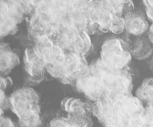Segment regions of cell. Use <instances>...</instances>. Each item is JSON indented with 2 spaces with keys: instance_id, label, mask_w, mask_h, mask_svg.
<instances>
[{
  "instance_id": "obj_1",
  "label": "cell",
  "mask_w": 153,
  "mask_h": 127,
  "mask_svg": "<svg viewBox=\"0 0 153 127\" xmlns=\"http://www.w3.org/2000/svg\"><path fill=\"white\" fill-rule=\"evenodd\" d=\"M76 88L91 101L117 94H131L132 76L129 69L112 70L100 58L94 60L75 82Z\"/></svg>"
},
{
  "instance_id": "obj_2",
  "label": "cell",
  "mask_w": 153,
  "mask_h": 127,
  "mask_svg": "<svg viewBox=\"0 0 153 127\" xmlns=\"http://www.w3.org/2000/svg\"><path fill=\"white\" fill-rule=\"evenodd\" d=\"M145 105L132 94L104 97L92 105V114L105 127H145Z\"/></svg>"
},
{
  "instance_id": "obj_3",
  "label": "cell",
  "mask_w": 153,
  "mask_h": 127,
  "mask_svg": "<svg viewBox=\"0 0 153 127\" xmlns=\"http://www.w3.org/2000/svg\"><path fill=\"white\" fill-rule=\"evenodd\" d=\"M29 16L28 34L33 40L41 37L54 39L62 28V10L51 0H43Z\"/></svg>"
},
{
  "instance_id": "obj_4",
  "label": "cell",
  "mask_w": 153,
  "mask_h": 127,
  "mask_svg": "<svg viewBox=\"0 0 153 127\" xmlns=\"http://www.w3.org/2000/svg\"><path fill=\"white\" fill-rule=\"evenodd\" d=\"M10 108L18 117L20 127H39L41 125L40 97L32 88H19L9 97Z\"/></svg>"
},
{
  "instance_id": "obj_5",
  "label": "cell",
  "mask_w": 153,
  "mask_h": 127,
  "mask_svg": "<svg viewBox=\"0 0 153 127\" xmlns=\"http://www.w3.org/2000/svg\"><path fill=\"white\" fill-rule=\"evenodd\" d=\"M93 4L94 0H73L62 12V28L84 31L88 34L94 32Z\"/></svg>"
},
{
  "instance_id": "obj_6",
  "label": "cell",
  "mask_w": 153,
  "mask_h": 127,
  "mask_svg": "<svg viewBox=\"0 0 153 127\" xmlns=\"http://www.w3.org/2000/svg\"><path fill=\"white\" fill-rule=\"evenodd\" d=\"M88 63L86 57L73 52H65L59 64L46 69V72L64 84H75L78 78L87 68Z\"/></svg>"
},
{
  "instance_id": "obj_7",
  "label": "cell",
  "mask_w": 153,
  "mask_h": 127,
  "mask_svg": "<svg viewBox=\"0 0 153 127\" xmlns=\"http://www.w3.org/2000/svg\"><path fill=\"white\" fill-rule=\"evenodd\" d=\"M131 58L128 43L121 38L113 37L104 42L99 58L108 68L123 70L128 67Z\"/></svg>"
},
{
  "instance_id": "obj_8",
  "label": "cell",
  "mask_w": 153,
  "mask_h": 127,
  "mask_svg": "<svg viewBox=\"0 0 153 127\" xmlns=\"http://www.w3.org/2000/svg\"><path fill=\"white\" fill-rule=\"evenodd\" d=\"M64 52H73L87 57L94 50L90 34L84 31H76L62 28L53 39Z\"/></svg>"
},
{
  "instance_id": "obj_9",
  "label": "cell",
  "mask_w": 153,
  "mask_h": 127,
  "mask_svg": "<svg viewBox=\"0 0 153 127\" xmlns=\"http://www.w3.org/2000/svg\"><path fill=\"white\" fill-rule=\"evenodd\" d=\"M92 19L95 30L120 34L124 31L123 16L103 7L98 0H94Z\"/></svg>"
},
{
  "instance_id": "obj_10",
  "label": "cell",
  "mask_w": 153,
  "mask_h": 127,
  "mask_svg": "<svg viewBox=\"0 0 153 127\" xmlns=\"http://www.w3.org/2000/svg\"><path fill=\"white\" fill-rule=\"evenodd\" d=\"M33 49L46 67V69L59 64L65 52L56 44L53 39L41 37L36 39Z\"/></svg>"
},
{
  "instance_id": "obj_11",
  "label": "cell",
  "mask_w": 153,
  "mask_h": 127,
  "mask_svg": "<svg viewBox=\"0 0 153 127\" xmlns=\"http://www.w3.org/2000/svg\"><path fill=\"white\" fill-rule=\"evenodd\" d=\"M25 80L30 85H37L44 79L46 69L33 47L27 48L23 55Z\"/></svg>"
},
{
  "instance_id": "obj_12",
  "label": "cell",
  "mask_w": 153,
  "mask_h": 127,
  "mask_svg": "<svg viewBox=\"0 0 153 127\" xmlns=\"http://www.w3.org/2000/svg\"><path fill=\"white\" fill-rule=\"evenodd\" d=\"M123 23L124 30L135 37L143 35L149 27L146 15L140 11L134 10L123 15Z\"/></svg>"
},
{
  "instance_id": "obj_13",
  "label": "cell",
  "mask_w": 153,
  "mask_h": 127,
  "mask_svg": "<svg viewBox=\"0 0 153 127\" xmlns=\"http://www.w3.org/2000/svg\"><path fill=\"white\" fill-rule=\"evenodd\" d=\"M20 64L17 54L7 43H0V73L7 75Z\"/></svg>"
},
{
  "instance_id": "obj_14",
  "label": "cell",
  "mask_w": 153,
  "mask_h": 127,
  "mask_svg": "<svg viewBox=\"0 0 153 127\" xmlns=\"http://www.w3.org/2000/svg\"><path fill=\"white\" fill-rule=\"evenodd\" d=\"M129 45L130 53L132 58L137 60L149 58L153 52V45L148 37L137 36Z\"/></svg>"
},
{
  "instance_id": "obj_15",
  "label": "cell",
  "mask_w": 153,
  "mask_h": 127,
  "mask_svg": "<svg viewBox=\"0 0 153 127\" xmlns=\"http://www.w3.org/2000/svg\"><path fill=\"white\" fill-rule=\"evenodd\" d=\"M61 108L68 114L89 116L92 114V105L75 97H67L61 102Z\"/></svg>"
},
{
  "instance_id": "obj_16",
  "label": "cell",
  "mask_w": 153,
  "mask_h": 127,
  "mask_svg": "<svg viewBox=\"0 0 153 127\" xmlns=\"http://www.w3.org/2000/svg\"><path fill=\"white\" fill-rule=\"evenodd\" d=\"M100 4L107 10L123 16L134 10L133 0H98Z\"/></svg>"
},
{
  "instance_id": "obj_17",
  "label": "cell",
  "mask_w": 153,
  "mask_h": 127,
  "mask_svg": "<svg viewBox=\"0 0 153 127\" xmlns=\"http://www.w3.org/2000/svg\"><path fill=\"white\" fill-rule=\"evenodd\" d=\"M135 96L145 106L153 103V78H146L135 91Z\"/></svg>"
},
{
  "instance_id": "obj_18",
  "label": "cell",
  "mask_w": 153,
  "mask_h": 127,
  "mask_svg": "<svg viewBox=\"0 0 153 127\" xmlns=\"http://www.w3.org/2000/svg\"><path fill=\"white\" fill-rule=\"evenodd\" d=\"M70 127H93V120L91 117L83 115L68 114L67 116Z\"/></svg>"
},
{
  "instance_id": "obj_19",
  "label": "cell",
  "mask_w": 153,
  "mask_h": 127,
  "mask_svg": "<svg viewBox=\"0 0 153 127\" xmlns=\"http://www.w3.org/2000/svg\"><path fill=\"white\" fill-rule=\"evenodd\" d=\"M19 8L25 15H29L37 5L43 0H11Z\"/></svg>"
},
{
  "instance_id": "obj_20",
  "label": "cell",
  "mask_w": 153,
  "mask_h": 127,
  "mask_svg": "<svg viewBox=\"0 0 153 127\" xmlns=\"http://www.w3.org/2000/svg\"><path fill=\"white\" fill-rule=\"evenodd\" d=\"M47 127H70L67 117L54 118L49 122Z\"/></svg>"
},
{
  "instance_id": "obj_21",
  "label": "cell",
  "mask_w": 153,
  "mask_h": 127,
  "mask_svg": "<svg viewBox=\"0 0 153 127\" xmlns=\"http://www.w3.org/2000/svg\"><path fill=\"white\" fill-rule=\"evenodd\" d=\"M4 91H5V89L0 85V107L3 110H5L7 108H10L9 97L6 96Z\"/></svg>"
},
{
  "instance_id": "obj_22",
  "label": "cell",
  "mask_w": 153,
  "mask_h": 127,
  "mask_svg": "<svg viewBox=\"0 0 153 127\" xmlns=\"http://www.w3.org/2000/svg\"><path fill=\"white\" fill-rule=\"evenodd\" d=\"M143 2L148 20L153 22V0H143Z\"/></svg>"
},
{
  "instance_id": "obj_23",
  "label": "cell",
  "mask_w": 153,
  "mask_h": 127,
  "mask_svg": "<svg viewBox=\"0 0 153 127\" xmlns=\"http://www.w3.org/2000/svg\"><path fill=\"white\" fill-rule=\"evenodd\" d=\"M0 127H20L7 117H0Z\"/></svg>"
},
{
  "instance_id": "obj_24",
  "label": "cell",
  "mask_w": 153,
  "mask_h": 127,
  "mask_svg": "<svg viewBox=\"0 0 153 127\" xmlns=\"http://www.w3.org/2000/svg\"><path fill=\"white\" fill-rule=\"evenodd\" d=\"M56 6H58L62 12L64 11L66 7H68L73 1V0H51Z\"/></svg>"
},
{
  "instance_id": "obj_25",
  "label": "cell",
  "mask_w": 153,
  "mask_h": 127,
  "mask_svg": "<svg viewBox=\"0 0 153 127\" xmlns=\"http://www.w3.org/2000/svg\"><path fill=\"white\" fill-rule=\"evenodd\" d=\"M148 38L150 40L151 43H152L153 45V22L151 24L150 26L149 27V29H148Z\"/></svg>"
},
{
  "instance_id": "obj_26",
  "label": "cell",
  "mask_w": 153,
  "mask_h": 127,
  "mask_svg": "<svg viewBox=\"0 0 153 127\" xmlns=\"http://www.w3.org/2000/svg\"><path fill=\"white\" fill-rule=\"evenodd\" d=\"M145 109H146V111H147L148 112H149L151 114L153 115V103L149 105L145 106Z\"/></svg>"
},
{
  "instance_id": "obj_27",
  "label": "cell",
  "mask_w": 153,
  "mask_h": 127,
  "mask_svg": "<svg viewBox=\"0 0 153 127\" xmlns=\"http://www.w3.org/2000/svg\"><path fill=\"white\" fill-rule=\"evenodd\" d=\"M151 67H152V70H153V56L152 58V60H151Z\"/></svg>"
}]
</instances>
